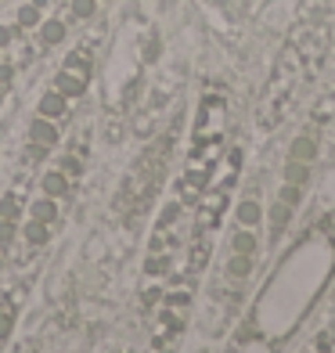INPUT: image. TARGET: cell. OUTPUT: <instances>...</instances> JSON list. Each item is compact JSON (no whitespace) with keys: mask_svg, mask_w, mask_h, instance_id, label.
<instances>
[{"mask_svg":"<svg viewBox=\"0 0 335 353\" xmlns=\"http://www.w3.org/2000/svg\"><path fill=\"white\" fill-rule=\"evenodd\" d=\"M332 270H335V216L317 223V228L289 252V260L270 274V285L260 292L256 307H252V317L242 325V332H252L267 321V328L260 332V339L252 346H263L260 353H274L285 339H289L299 328V321L310 314L314 299L325 292V285H328L325 278Z\"/></svg>","mask_w":335,"mask_h":353,"instance_id":"obj_1","label":"cell"},{"mask_svg":"<svg viewBox=\"0 0 335 353\" xmlns=\"http://www.w3.org/2000/svg\"><path fill=\"white\" fill-rule=\"evenodd\" d=\"M317 61H321V58L307 54L299 43H292V40L285 43V51H281L278 65H274V76H270V83H267V94L260 101V126H263V130L278 126L285 116H289L292 101L299 98V90L310 79Z\"/></svg>","mask_w":335,"mask_h":353,"instance_id":"obj_2","label":"cell"},{"mask_svg":"<svg viewBox=\"0 0 335 353\" xmlns=\"http://www.w3.org/2000/svg\"><path fill=\"white\" fill-rule=\"evenodd\" d=\"M223 134V98H202L199 119H195V144L213 141Z\"/></svg>","mask_w":335,"mask_h":353,"instance_id":"obj_3","label":"cell"},{"mask_svg":"<svg viewBox=\"0 0 335 353\" xmlns=\"http://www.w3.org/2000/svg\"><path fill=\"white\" fill-rule=\"evenodd\" d=\"M54 90L65 94V98H79V94L87 90V76H79V72H72V69H61V72L54 76Z\"/></svg>","mask_w":335,"mask_h":353,"instance_id":"obj_4","label":"cell"},{"mask_svg":"<svg viewBox=\"0 0 335 353\" xmlns=\"http://www.w3.org/2000/svg\"><path fill=\"white\" fill-rule=\"evenodd\" d=\"M65 112H69V98H65V94L51 90V94H43V98H40V116L43 119H61Z\"/></svg>","mask_w":335,"mask_h":353,"instance_id":"obj_5","label":"cell"},{"mask_svg":"<svg viewBox=\"0 0 335 353\" xmlns=\"http://www.w3.org/2000/svg\"><path fill=\"white\" fill-rule=\"evenodd\" d=\"M29 137L37 141V148H51V144L58 141V130L51 126V119H33V126H29Z\"/></svg>","mask_w":335,"mask_h":353,"instance_id":"obj_6","label":"cell"},{"mask_svg":"<svg viewBox=\"0 0 335 353\" xmlns=\"http://www.w3.org/2000/svg\"><path fill=\"white\" fill-rule=\"evenodd\" d=\"M65 191H69V181H65V173H61V170H54V173L43 176V195H47V199H61Z\"/></svg>","mask_w":335,"mask_h":353,"instance_id":"obj_7","label":"cell"},{"mask_svg":"<svg viewBox=\"0 0 335 353\" xmlns=\"http://www.w3.org/2000/svg\"><path fill=\"white\" fill-rule=\"evenodd\" d=\"M61 37H65V26H61V19H51V22L43 26V33H40L43 47H51V43H58Z\"/></svg>","mask_w":335,"mask_h":353,"instance_id":"obj_8","label":"cell"},{"mask_svg":"<svg viewBox=\"0 0 335 353\" xmlns=\"http://www.w3.org/2000/svg\"><path fill=\"white\" fill-rule=\"evenodd\" d=\"M26 238H29V245H43V242H47V228H43L40 220H33V223L26 228Z\"/></svg>","mask_w":335,"mask_h":353,"instance_id":"obj_9","label":"cell"},{"mask_svg":"<svg viewBox=\"0 0 335 353\" xmlns=\"http://www.w3.org/2000/svg\"><path fill=\"white\" fill-rule=\"evenodd\" d=\"M33 220H40V223L54 220V202H51V199H47V202H37V205H33Z\"/></svg>","mask_w":335,"mask_h":353,"instance_id":"obj_10","label":"cell"},{"mask_svg":"<svg viewBox=\"0 0 335 353\" xmlns=\"http://www.w3.org/2000/svg\"><path fill=\"white\" fill-rule=\"evenodd\" d=\"M303 155H307V159L314 155V137H310V134H303V137L296 141V148H292V159H303Z\"/></svg>","mask_w":335,"mask_h":353,"instance_id":"obj_11","label":"cell"},{"mask_svg":"<svg viewBox=\"0 0 335 353\" xmlns=\"http://www.w3.org/2000/svg\"><path fill=\"white\" fill-rule=\"evenodd\" d=\"M19 22H22V26H37V22H40V4H26V8L19 11Z\"/></svg>","mask_w":335,"mask_h":353,"instance_id":"obj_12","label":"cell"},{"mask_svg":"<svg viewBox=\"0 0 335 353\" xmlns=\"http://www.w3.org/2000/svg\"><path fill=\"white\" fill-rule=\"evenodd\" d=\"M231 245H234V252H252V249H256V238L242 231V234H238V238H234Z\"/></svg>","mask_w":335,"mask_h":353,"instance_id":"obj_13","label":"cell"},{"mask_svg":"<svg viewBox=\"0 0 335 353\" xmlns=\"http://www.w3.org/2000/svg\"><path fill=\"white\" fill-rule=\"evenodd\" d=\"M72 14H76V19H90V14H94V0H76Z\"/></svg>","mask_w":335,"mask_h":353,"instance_id":"obj_14","label":"cell"},{"mask_svg":"<svg viewBox=\"0 0 335 353\" xmlns=\"http://www.w3.org/2000/svg\"><path fill=\"white\" fill-rule=\"evenodd\" d=\"M256 216H260V210H256V205H252V202H245L242 210H238V220H242V223H252Z\"/></svg>","mask_w":335,"mask_h":353,"instance_id":"obj_15","label":"cell"},{"mask_svg":"<svg viewBox=\"0 0 335 353\" xmlns=\"http://www.w3.org/2000/svg\"><path fill=\"white\" fill-rule=\"evenodd\" d=\"M270 220H274V234L285 228V220H289V210H285V205H281V210H278V205H274V213H270Z\"/></svg>","mask_w":335,"mask_h":353,"instance_id":"obj_16","label":"cell"},{"mask_svg":"<svg viewBox=\"0 0 335 353\" xmlns=\"http://www.w3.org/2000/svg\"><path fill=\"white\" fill-rule=\"evenodd\" d=\"M328 346H332L328 335H317V343H314L310 350H303V353H328Z\"/></svg>","mask_w":335,"mask_h":353,"instance_id":"obj_17","label":"cell"},{"mask_svg":"<svg viewBox=\"0 0 335 353\" xmlns=\"http://www.w3.org/2000/svg\"><path fill=\"white\" fill-rule=\"evenodd\" d=\"M8 332H11V310H4V307H0V339H4Z\"/></svg>","mask_w":335,"mask_h":353,"instance_id":"obj_18","label":"cell"},{"mask_svg":"<svg viewBox=\"0 0 335 353\" xmlns=\"http://www.w3.org/2000/svg\"><path fill=\"white\" fill-rule=\"evenodd\" d=\"M11 238V220H0V242H8Z\"/></svg>","mask_w":335,"mask_h":353,"instance_id":"obj_19","label":"cell"},{"mask_svg":"<svg viewBox=\"0 0 335 353\" xmlns=\"http://www.w3.org/2000/svg\"><path fill=\"white\" fill-rule=\"evenodd\" d=\"M8 43H11V29L0 26V47H8Z\"/></svg>","mask_w":335,"mask_h":353,"instance_id":"obj_20","label":"cell"},{"mask_svg":"<svg viewBox=\"0 0 335 353\" xmlns=\"http://www.w3.org/2000/svg\"><path fill=\"white\" fill-rule=\"evenodd\" d=\"M0 98H4V90H0Z\"/></svg>","mask_w":335,"mask_h":353,"instance_id":"obj_21","label":"cell"}]
</instances>
